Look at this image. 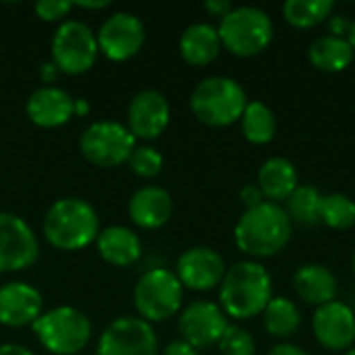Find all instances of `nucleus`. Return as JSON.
I'll use <instances>...</instances> for the list:
<instances>
[{"label": "nucleus", "mask_w": 355, "mask_h": 355, "mask_svg": "<svg viewBox=\"0 0 355 355\" xmlns=\"http://www.w3.org/2000/svg\"><path fill=\"white\" fill-rule=\"evenodd\" d=\"M98 48L110 60H129L146 42V27L133 12L110 15L98 31Z\"/></svg>", "instance_id": "12"}, {"label": "nucleus", "mask_w": 355, "mask_h": 355, "mask_svg": "<svg viewBox=\"0 0 355 355\" xmlns=\"http://www.w3.org/2000/svg\"><path fill=\"white\" fill-rule=\"evenodd\" d=\"M171 123V106L158 89H144L133 96L127 110V129L133 137L156 139Z\"/></svg>", "instance_id": "16"}, {"label": "nucleus", "mask_w": 355, "mask_h": 355, "mask_svg": "<svg viewBox=\"0 0 355 355\" xmlns=\"http://www.w3.org/2000/svg\"><path fill=\"white\" fill-rule=\"evenodd\" d=\"M239 200H241V204L245 206V210L256 208V206H260L262 202H266V200H264V196H262V191H260V187H258L256 183H248V185H243V187H241V191H239Z\"/></svg>", "instance_id": "33"}, {"label": "nucleus", "mask_w": 355, "mask_h": 355, "mask_svg": "<svg viewBox=\"0 0 355 355\" xmlns=\"http://www.w3.org/2000/svg\"><path fill=\"white\" fill-rule=\"evenodd\" d=\"M343 355H355V347H352L349 352H345V354H343Z\"/></svg>", "instance_id": "43"}, {"label": "nucleus", "mask_w": 355, "mask_h": 355, "mask_svg": "<svg viewBox=\"0 0 355 355\" xmlns=\"http://www.w3.org/2000/svg\"><path fill=\"white\" fill-rule=\"evenodd\" d=\"M268 355H310L306 349H302L300 345H293V343H281V345H275Z\"/></svg>", "instance_id": "37"}, {"label": "nucleus", "mask_w": 355, "mask_h": 355, "mask_svg": "<svg viewBox=\"0 0 355 355\" xmlns=\"http://www.w3.org/2000/svg\"><path fill=\"white\" fill-rule=\"evenodd\" d=\"M333 10V0H287L283 4V17L295 29H312L322 25L331 19Z\"/></svg>", "instance_id": "27"}, {"label": "nucleus", "mask_w": 355, "mask_h": 355, "mask_svg": "<svg viewBox=\"0 0 355 355\" xmlns=\"http://www.w3.org/2000/svg\"><path fill=\"white\" fill-rule=\"evenodd\" d=\"M40 77H42V81H44V83L54 81V79L58 77V69H56V64H54V62H44V64H42V69H40Z\"/></svg>", "instance_id": "38"}, {"label": "nucleus", "mask_w": 355, "mask_h": 355, "mask_svg": "<svg viewBox=\"0 0 355 355\" xmlns=\"http://www.w3.org/2000/svg\"><path fill=\"white\" fill-rule=\"evenodd\" d=\"M133 304L141 320L162 322L175 316L183 304V285L175 272L166 268H152L141 275L133 289Z\"/></svg>", "instance_id": "7"}, {"label": "nucleus", "mask_w": 355, "mask_h": 355, "mask_svg": "<svg viewBox=\"0 0 355 355\" xmlns=\"http://www.w3.org/2000/svg\"><path fill=\"white\" fill-rule=\"evenodd\" d=\"M347 40L352 44V48L355 50V19H352V27H349V33H347Z\"/></svg>", "instance_id": "42"}, {"label": "nucleus", "mask_w": 355, "mask_h": 355, "mask_svg": "<svg viewBox=\"0 0 355 355\" xmlns=\"http://www.w3.org/2000/svg\"><path fill=\"white\" fill-rule=\"evenodd\" d=\"M40 245L31 227L17 214L0 212V275L31 266Z\"/></svg>", "instance_id": "11"}, {"label": "nucleus", "mask_w": 355, "mask_h": 355, "mask_svg": "<svg viewBox=\"0 0 355 355\" xmlns=\"http://www.w3.org/2000/svg\"><path fill=\"white\" fill-rule=\"evenodd\" d=\"M79 148L87 162L102 168H112L129 160L135 150V137L121 123L98 121L83 131Z\"/></svg>", "instance_id": "9"}, {"label": "nucleus", "mask_w": 355, "mask_h": 355, "mask_svg": "<svg viewBox=\"0 0 355 355\" xmlns=\"http://www.w3.org/2000/svg\"><path fill=\"white\" fill-rule=\"evenodd\" d=\"M320 200L322 193L312 187V185H300L291 198L285 202V212L291 218V223L304 225V227H314L320 223Z\"/></svg>", "instance_id": "28"}, {"label": "nucleus", "mask_w": 355, "mask_h": 355, "mask_svg": "<svg viewBox=\"0 0 355 355\" xmlns=\"http://www.w3.org/2000/svg\"><path fill=\"white\" fill-rule=\"evenodd\" d=\"M98 254L104 262L112 266H131L141 256V241L139 237L127 227H108L100 231L98 239Z\"/></svg>", "instance_id": "23"}, {"label": "nucleus", "mask_w": 355, "mask_h": 355, "mask_svg": "<svg viewBox=\"0 0 355 355\" xmlns=\"http://www.w3.org/2000/svg\"><path fill=\"white\" fill-rule=\"evenodd\" d=\"M127 164L135 175H139L144 179H152L162 171L164 160H162V154L158 150H154L150 146H139V148L135 146Z\"/></svg>", "instance_id": "30"}, {"label": "nucleus", "mask_w": 355, "mask_h": 355, "mask_svg": "<svg viewBox=\"0 0 355 355\" xmlns=\"http://www.w3.org/2000/svg\"><path fill=\"white\" fill-rule=\"evenodd\" d=\"M73 8V2L67 0H40L35 2L33 10L42 21H58L62 17H67Z\"/></svg>", "instance_id": "32"}, {"label": "nucleus", "mask_w": 355, "mask_h": 355, "mask_svg": "<svg viewBox=\"0 0 355 355\" xmlns=\"http://www.w3.org/2000/svg\"><path fill=\"white\" fill-rule=\"evenodd\" d=\"M204 8L212 15V17H218V19H223L233 6H231V2L229 0H208V2H204Z\"/></svg>", "instance_id": "35"}, {"label": "nucleus", "mask_w": 355, "mask_h": 355, "mask_svg": "<svg viewBox=\"0 0 355 355\" xmlns=\"http://www.w3.org/2000/svg\"><path fill=\"white\" fill-rule=\"evenodd\" d=\"M223 50L218 29L210 23H193L189 25L181 40H179V52L183 60L191 67H206L218 58Z\"/></svg>", "instance_id": "22"}, {"label": "nucleus", "mask_w": 355, "mask_h": 355, "mask_svg": "<svg viewBox=\"0 0 355 355\" xmlns=\"http://www.w3.org/2000/svg\"><path fill=\"white\" fill-rule=\"evenodd\" d=\"M329 25V35H337V37H347L349 33V27H352V21L343 15H331V19L327 21Z\"/></svg>", "instance_id": "34"}, {"label": "nucleus", "mask_w": 355, "mask_h": 355, "mask_svg": "<svg viewBox=\"0 0 355 355\" xmlns=\"http://www.w3.org/2000/svg\"><path fill=\"white\" fill-rule=\"evenodd\" d=\"M352 266H354V275H355V254H354V262H352Z\"/></svg>", "instance_id": "44"}, {"label": "nucleus", "mask_w": 355, "mask_h": 355, "mask_svg": "<svg viewBox=\"0 0 355 355\" xmlns=\"http://www.w3.org/2000/svg\"><path fill=\"white\" fill-rule=\"evenodd\" d=\"M272 297V275L254 260H243L227 268L218 285L220 308L235 320H252L262 314Z\"/></svg>", "instance_id": "2"}, {"label": "nucleus", "mask_w": 355, "mask_h": 355, "mask_svg": "<svg viewBox=\"0 0 355 355\" xmlns=\"http://www.w3.org/2000/svg\"><path fill=\"white\" fill-rule=\"evenodd\" d=\"M312 331L324 349L345 354L355 343V312L339 300L324 304L312 316Z\"/></svg>", "instance_id": "13"}, {"label": "nucleus", "mask_w": 355, "mask_h": 355, "mask_svg": "<svg viewBox=\"0 0 355 355\" xmlns=\"http://www.w3.org/2000/svg\"><path fill=\"white\" fill-rule=\"evenodd\" d=\"M227 327V314L220 306L212 302H193L181 312L179 318V331L183 335V341L189 343L193 349L218 345Z\"/></svg>", "instance_id": "14"}, {"label": "nucleus", "mask_w": 355, "mask_h": 355, "mask_svg": "<svg viewBox=\"0 0 355 355\" xmlns=\"http://www.w3.org/2000/svg\"><path fill=\"white\" fill-rule=\"evenodd\" d=\"M227 264L225 258L206 245L189 248L177 260V279L183 287L191 291H210L218 287L225 279Z\"/></svg>", "instance_id": "15"}, {"label": "nucleus", "mask_w": 355, "mask_h": 355, "mask_svg": "<svg viewBox=\"0 0 355 355\" xmlns=\"http://www.w3.org/2000/svg\"><path fill=\"white\" fill-rule=\"evenodd\" d=\"M44 310L42 293L27 283H6L0 287V324L27 327L33 324Z\"/></svg>", "instance_id": "17"}, {"label": "nucleus", "mask_w": 355, "mask_h": 355, "mask_svg": "<svg viewBox=\"0 0 355 355\" xmlns=\"http://www.w3.org/2000/svg\"><path fill=\"white\" fill-rule=\"evenodd\" d=\"M293 289L302 302H306L308 306L320 308V306L337 300L339 283H337V277L333 275L331 268L316 264V262H310V264H302L295 270Z\"/></svg>", "instance_id": "20"}, {"label": "nucleus", "mask_w": 355, "mask_h": 355, "mask_svg": "<svg viewBox=\"0 0 355 355\" xmlns=\"http://www.w3.org/2000/svg\"><path fill=\"white\" fill-rule=\"evenodd\" d=\"M87 112H89L87 100H83V98L75 100V114H87Z\"/></svg>", "instance_id": "41"}, {"label": "nucleus", "mask_w": 355, "mask_h": 355, "mask_svg": "<svg viewBox=\"0 0 355 355\" xmlns=\"http://www.w3.org/2000/svg\"><path fill=\"white\" fill-rule=\"evenodd\" d=\"M25 110L33 125L44 127V129H54V127L64 125L75 114V100L71 98L69 92L60 87L44 85V87H37L27 98Z\"/></svg>", "instance_id": "18"}, {"label": "nucleus", "mask_w": 355, "mask_h": 355, "mask_svg": "<svg viewBox=\"0 0 355 355\" xmlns=\"http://www.w3.org/2000/svg\"><path fill=\"white\" fill-rule=\"evenodd\" d=\"M31 327L37 341L54 355L79 354L92 337L89 318L71 306H58L42 312V316Z\"/></svg>", "instance_id": "6"}, {"label": "nucleus", "mask_w": 355, "mask_h": 355, "mask_svg": "<svg viewBox=\"0 0 355 355\" xmlns=\"http://www.w3.org/2000/svg\"><path fill=\"white\" fill-rule=\"evenodd\" d=\"M0 355H33V352H29L27 347L17 345V343H4V345H0Z\"/></svg>", "instance_id": "39"}, {"label": "nucleus", "mask_w": 355, "mask_h": 355, "mask_svg": "<svg viewBox=\"0 0 355 355\" xmlns=\"http://www.w3.org/2000/svg\"><path fill=\"white\" fill-rule=\"evenodd\" d=\"M293 235V223L285 208L275 202H262L245 210L233 231L239 252L252 258H272L281 254Z\"/></svg>", "instance_id": "1"}, {"label": "nucleus", "mask_w": 355, "mask_h": 355, "mask_svg": "<svg viewBox=\"0 0 355 355\" xmlns=\"http://www.w3.org/2000/svg\"><path fill=\"white\" fill-rule=\"evenodd\" d=\"M173 216V198L166 189L146 185L137 189L129 200V218L139 229H160Z\"/></svg>", "instance_id": "19"}, {"label": "nucleus", "mask_w": 355, "mask_h": 355, "mask_svg": "<svg viewBox=\"0 0 355 355\" xmlns=\"http://www.w3.org/2000/svg\"><path fill=\"white\" fill-rule=\"evenodd\" d=\"M320 223L335 231L355 227V202L345 193H327L320 200Z\"/></svg>", "instance_id": "29"}, {"label": "nucleus", "mask_w": 355, "mask_h": 355, "mask_svg": "<svg viewBox=\"0 0 355 355\" xmlns=\"http://www.w3.org/2000/svg\"><path fill=\"white\" fill-rule=\"evenodd\" d=\"M216 29L223 48L239 58L262 54L275 37V23L270 15L258 6L231 8Z\"/></svg>", "instance_id": "5"}, {"label": "nucleus", "mask_w": 355, "mask_h": 355, "mask_svg": "<svg viewBox=\"0 0 355 355\" xmlns=\"http://www.w3.org/2000/svg\"><path fill=\"white\" fill-rule=\"evenodd\" d=\"M108 4H110L108 0H102V2H100V0H98V2H85V0H83V2H75L73 6H79V8H104V6H108Z\"/></svg>", "instance_id": "40"}, {"label": "nucleus", "mask_w": 355, "mask_h": 355, "mask_svg": "<svg viewBox=\"0 0 355 355\" xmlns=\"http://www.w3.org/2000/svg\"><path fill=\"white\" fill-rule=\"evenodd\" d=\"M355 58V50L347 37L337 35H320L308 48L310 64L320 73H341L352 67Z\"/></svg>", "instance_id": "24"}, {"label": "nucleus", "mask_w": 355, "mask_h": 355, "mask_svg": "<svg viewBox=\"0 0 355 355\" xmlns=\"http://www.w3.org/2000/svg\"><path fill=\"white\" fill-rule=\"evenodd\" d=\"M264 331L275 339H291L302 327V312L289 297H272L262 312Z\"/></svg>", "instance_id": "25"}, {"label": "nucleus", "mask_w": 355, "mask_h": 355, "mask_svg": "<svg viewBox=\"0 0 355 355\" xmlns=\"http://www.w3.org/2000/svg\"><path fill=\"white\" fill-rule=\"evenodd\" d=\"M241 133L254 146H266L277 135V116L275 110L262 102L252 100L248 102L243 116H241Z\"/></svg>", "instance_id": "26"}, {"label": "nucleus", "mask_w": 355, "mask_h": 355, "mask_svg": "<svg viewBox=\"0 0 355 355\" xmlns=\"http://www.w3.org/2000/svg\"><path fill=\"white\" fill-rule=\"evenodd\" d=\"M96 355H158V339L150 322L119 318L102 333Z\"/></svg>", "instance_id": "10"}, {"label": "nucleus", "mask_w": 355, "mask_h": 355, "mask_svg": "<svg viewBox=\"0 0 355 355\" xmlns=\"http://www.w3.org/2000/svg\"><path fill=\"white\" fill-rule=\"evenodd\" d=\"M256 185L260 187L266 202L285 204L291 198V193L300 187V175L289 158L272 156L260 166Z\"/></svg>", "instance_id": "21"}, {"label": "nucleus", "mask_w": 355, "mask_h": 355, "mask_svg": "<svg viewBox=\"0 0 355 355\" xmlns=\"http://www.w3.org/2000/svg\"><path fill=\"white\" fill-rule=\"evenodd\" d=\"M218 349L220 355H256V341L245 329L229 324L218 341Z\"/></svg>", "instance_id": "31"}, {"label": "nucleus", "mask_w": 355, "mask_h": 355, "mask_svg": "<svg viewBox=\"0 0 355 355\" xmlns=\"http://www.w3.org/2000/svg\"><path fill=\"white\" fill-rule=\"evenodd\" d=\"M248 102V94L237 79L212 75L193 87L189 108L193 116L208 127H229L241 121Z\"/></svg>", "instance_id": "4"}, {"label": "nucleus", "mask_w": 355, "mask_h": 355, "mask_svg": "<svg viewBox=\"0 0 355 355\" xmlns=\"http://www.w3.org/2000/svg\"><path fill=\"white\" fill-rule=\"evenodd\" d=\"M44 235L50 245L77 252L100 235V220L92 204L79 198L56 200L44 216Z\"/></svg>", "instance_id": "3"}, {"label": "nucleus", "mask_w": 355, "mask_h": 355, "mask_svg": "<svg viewBox=\"0 0 355 355\" xmlns=\"http://www.w3.org/2000/svg\"><path fill=\"white\" fill-rule=\"evenodd\" d=\"M162 355H198V349H193L189 343H185V341L181 339V341H173V343H168Z\"/></svg>", "instance_id": "36"}, {"label": "nucleus", "mask_w": 355, "mask_h": 355, "mask_svg": "<svg viewBox=\"0 0 355 355\" xmlns=\"http://www.w3.org/2000/svg\"><path fill=\"white\" fill-rule=\"evenodd\" d=\"M98 52V37L83 21H64L52 37V62L67 75L89 71Z\"/></svg>", "instance_id": "8"}]
</instances>
